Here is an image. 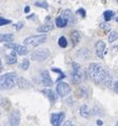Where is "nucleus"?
Masks as SVG:
<instances>
[{"label":"nucleus","instance_id":"f257e3e1","mask_svg":"<svg viewBox=\"0 0 118 126\" xmlns=\"http://www.w3.org/2000/svg\"><path fill=\"white\" fill-rule=\"evenodd\" d=\"M107 75V72L104 70L103 66L99 63L93 62L88 66V77L93 82L96 84H100L104 82V79Z\"/></svg>","mask_w":118,"mask_h":126},{"label":"nucleus","instance_id":"f03ea898","mask_svg":"<svg viewBox=\"0 0 118 126\" xmlns=\"http://www.w3.org/2000/svg\"><path fill=\"white\" fill-rule=\"evenodd\" d=\"M16 73H7L0 76V90H11L16 84Z\"/></svg>","mask_w":118,"mask_h":126},{"label":"nucleus","instance_id":"7ed1b4c3","mask_svg":"<svg viewBox=\"0 0 118 126\" xmlns=\"http://www.w3.org/2000/svg\"><path fill=\"white\" fill-rule=\"evenodd\" d=\"M70 75H71V81L76 84L81 83L83 79H84V74L80 64H78L77 62H72L71 64V71H70Z\"/></svg>","mask_w":118,"mask_h":126},{"label":"nucleus","instance_id":"20e7f679","mask_svg":"<svg viewBox=\"0 0 118 126\" xmlns=\"http://www.w3.org/2000/svg\"><path fill=\"white\" fill-rule=\"evenodd\" d=\"M47 41V35L46 34H38V35H31L24 40V45H30L36 47L41 44H44Z\"/></svg>","mask_w":118,"mask_h":126},{"label":"nucleus","instance_id":"39448f33","mask_svg":"<svg viewBox=\"0 0 118 126\" xmlns=\"http://www.w3.org/2000/svg\"><path fill=\"white\" fill-rule=\"evenodd\" d=\"M49 56H50V50L47 48H42L33 51L32 55H31V59L37 62H42V61H45Z\"/></svg>","mask_w":118,"mask_h":126},{"label":"nucleus","instance_id":"423d86ee","mask_svg":"<svg viewBox=\"0 0 118 126\" xmlns=\"http://www.w3.org/2000/svg\"><path fill=\"white\" fill-rule=\"evenodd\" d=\"M7 48H10L14 51H16L19 56H27L29 53V50L26 47V45H20V44H16V43H7L5 44Z\"/></svg>","mask_w":118,"mask_h":126},{"label":"nucleus","instance_id":"0eeeda50","mask_svg":"<svg viewBox=\"0 0 118 126\" xmlns=\"http://www.w3.org/2000/svg\"><path fill=\"white\" fill-rule=\"evenodd\" d=\"M70 87L69 84L66 83V82H62V81H59L58 84H57V93L60 95L61 97H65L67 96L68 94L70 93Z\"/></svg>","mask_w":118,"mask_h":126},{"label":"nucleus","instance_id":"6e6552de","mask_svg":"<svg viewBox=\"0 0 118 126\" xmlns=\"http://www.w3.org/2000/svg\"><path fill=\"white\" fill-rule=\"evenodd\" d=\"M65 120V113L64 112H57L52 113L50 115V122L52 126H61L62 123Z\"/></svg>","mask_w":118,"mask_h":126},{"label":"nucleus","instance_id":"1a4fd4ad","mask_svg":"<svg viewBox=\"0 0 118 126\" xmlns=\"http://www.w3.org/2000/svg\"><path fill=\"white\" fill-rule=\"evenodd\" d=\"M9 122H10V126H18L20 123V112L18 110H15L11 113L10 119H9Z\"/></svg>","mask_w":118,"mask_h":126},{"label":"nucleus","instance_id":"9d476101","mask_svg":"<svg viewBox=\"0 0 118 126\" xmlns=\"http://www.w3.org/2000/svg\"><path fill=\"white\" fill-rule=\"evenodd\" d=\"M41 76H42V83L44 84L45 87H47V88L52 87L53 81H52L51 77H50V74H49L48 71H43L42 74H41Z\"/></svg>","mask_w":118,"mask_h":126},{"label":"nucleus","instance_id":"9b49d317","mask_svg":"<svg viewBox=\"0 0 118 126\" xmlns=\"http://www.w3.org/2000/svg\"><path fill=\"white\" fill-rule=\"evenodd\" d=\"M96 55H97L99 58L102 59L104 57V50H105V43L103 41H98L97 43H96Z\"/></svg>","mask_w":118,"mask_h":126},{"label":"nucleus","instance_id":"f8f14e48","mask_svg":"<svg viewBox=\"0 0 118 126\" xmlns=\"http://www.w3.org/2000/svg\"><path fill=\"white\" fill-rule=\"evenodd\" d=\"M63 18H65L67 21H68V24H73V23H76V18H74V15H73V13L71 12L70 10H65V11H63V13H62V15H61Z\"/></svg>","mask_w":118,"mask_h":126},{"label":"nucleus","instance_id":"ddd939ff","mask_svg":"<svg viewBox=\"0 0 118 126\" xmlns=\"http://www.w3.org/2000/svg\"><path fill=\"white\" fill-rule=\"evenodd\" d=\"M17 55L18 53L16 51H11L9 55L5 56V62H7V64L9 65H13L15 63L17 62Z\"/></svg>","mask_w":118,"mask_h":126},{"label":"nucleus","instance_id":"4468645a","mask_svg":"<svg viewBox=\"0 0 118 126\" xmlns=\"http://www.w3.org/2000/svg\"><path fill=\"white\" fill-rule=\"evenodd\" d=\"M16 84L18 86L19 89H29L30 86H31L29 81L24 77H18L17 80H16Z\"/></svg>","mask_w":118,"mask_h":126},{"label":"nucleus","instance_id":"2eb2a0df","mask_svg":"<svg viewBox=\"0 0 118 126\" xmlns=\"http://www.w3.org/2000/svg\"><path fill=\"white\" fill-rule=\"evenodd\" d=\"M41 92L44 94L46 97H48V98L50 99V102H51L52 104H53V103L55 102V99H57V94H55L53 91L50 90V89H43Z\"/></svg>","mask_w":118,"mask_h":126},{"label":"nucleus","instance_id":"dca6fc26","mask_svg":"<svg viewBox=\"0 0 118 126\" xmlns=\"http://www.w3.org/2000/svg\"><path fill=\"white\" fill-rule=\"evenodd\" d=\"M14 41V35L12 33L0 34V43H11Z\"/></svg>","mask_w":118,"mask_h":126},{"label":"nucleus","instance_id":"f3484780","mask_svg":"<svg viewBox=\"0 0 118 126\" xmlns=\"http://www.w3.org/2000/svg\"><path fill=\"white\" fill-rule=\"evenodd\" d=\"M70 39L71 42H72V46H76L78 43L80 42V39H81V34L78 30H73L70 34Z\"/></svg>","mask_w":118,"mask_h":126},{"label":"nucleus","instance_id":"a211bd4d","mask_svg":"<svg viewBox=\"0 0 118 126\" xmlns=\"http://www.w3.org/2000/svg\"><path fill=\"white\" fill-rule=\"evenodd\" d=\"M37 32H41V33H46V32H49V31L53 30V25L52 24H45L43 25V26H39L37 28Z\"/></svg>","mask_w":118,"mask_h":126},{"label":"nucleus","instance_id":"6ab92c4d","mask_svg":"<svg viewBox=\"0 0 118 126\" xmlns=\"http://www.w3.org/2000/svg\"><path fill=\"white\" fill-rule=\"evenodd\" d=\"M80 114H81L82 118L88 119L91 116V110H89L87 105H82L81 108H80Z\"/></svg>","mask_w":118,"mask_h":126},{"label":"nucleus","instance_id":"aec40b11","mask_svg":"<svg viewBox=\"0 0 118 126\" xmlns=\"http://www.w3.org/2000/svg\"><path fill=\"white\" fill-rule=\"evenodd\" d=\"M55 25H57V27H59V28H65L68 25V21L62 16H59V17H57V19H55Z\"/></svg>","mask_w":118,"mask_h":126},{"label":"nucleus","instance_id":"412c9836","mask_svg":"<svg viewBox=\"0 0 118 126\" xmlns=\"http://www.w3.org/2000/svg\"><path fill=\"white\" fill-rule=\"evenodd\" d=\"M78 56L79 57H82V58H88L89 56H91V53H89V50L88 49H85V48H83V49H80L79 50V52H78Z\"/></svg>","mask_w":118,"mask_h":126},{"label":"nucleus","instance_id":"4be33fe9","mask_svg":"<svg viewBox=\"0 0 118 126\" xmlns=\"http://www.w3.org/2000/svg\"><path fill=\"white\" fill-rule=\"evenodd\" d=\"M117 39H118V32H116V31H112V32L108 34V42L110 43L115 42Z\"/></svg>","mask_w":118,"mask_h":126},{"label":"nucleus","instance_id":"5701e85b","mask_svg":"<svg viewBox=\"0 0 118 126\" xmlns=\"http://www.w3.org/2000/svg\"><path fill=\"white\" fill-rule=\"evenodd\" d=\"M29 66H30V61H29V59H24L19 67L21 68V70H24V71H27L28 68H29Z\"/></svg>","mask_w":118,"mask_h":126},{"label":"nucleus","instance_id":"b1692460","mask_svg":"<svg viewBox=\"0 0 118 126\" xmlns=\"http://www.w3.org/2000/svg\"><path fill=\"white\" fill-rule=\"evenodd\" d=\"M0 106H2V107H3V108L8 109L9 107L11 106L10 100H9L8 98H0Z\"/></svg>","mask_w":118,"mask_h":126},{"label":"nucleus","instance_id":"393cba45","mask_svg":"<svg viewBox=\"0 0 118 126\" xmlns=\"http://www.w3.org/2000/svg\"><path fill=\"white\" fill-rule=\"evenodd\" d=\"M114 16V12L113 11H105L104 13H103V17H104V19L105 21H108L110 19H112V17Z\"/></svg>","mask_w":118,"mask_h":126},{"label":"nucleus","instance_id":"a878e982","mask_svg":"<svg viewBox=\"0 0 118 126\" xmlns=\"http://www.w3.org/2000/svg\"><path fill=\"white\" fill-rule=\"evenodd\" d=\"M59 46L62 47V48L67 47V40L65 36H61L60 39H59Z\"/></svg>","mask_w":118,"mask_h":126},{"label":"nucleus","instance_id":"bb28decb","mask_svg":"<svg viewBox=\"0 0 118 126\" xmlns=\"http://www.w3.org/2000/svg\"><path fill=\"white\" fill-rule=\"evenodd\" d=\"M100 28L103 31H105V32H108V31L111 30V26L107 23H102V24H100Z\"/></svg>","mask_w":118,"mask_h":126},{"label":"nucleus","instance_id":"cd10ccee","mask_svg":"<svg viewBox=\"0 0 118 126\" xmlns=\"http://www.w3.org/2000/svg\"><path fill=\"white\" fill-rule=\"evenodd\" d=\"M106 87H111V83H112V77H111V75L107 73L106 75V77H105V79H104V82H103Z\"/></svg>","mask_w":118,"mask_h":126},{"label":"nucleus","instance_id":"c85d7f7f","mask_svg":"<svg viewBox=\"0 0 118 126\" xmlns=\"http://www.w3.org/2000/svg\"><path fill=\"white\" fill-rule=\"evenodd\" d=\"M9 24H11L10 19H5V18H3V17H0V27L5 26V25H9Z\"/></svg>","mask_w":118,"mask_h":126},{"label":"nucleus","instance_id":"c756f323","mask_svg":"<svg viewBox=\"0 0 118 126\" xmlns=\"http://www.w3.org/2000/svg\"><path fill=\"white\" fill-rule=\"evenodd\" d=\"M35 5L36 7H39V8H43V9H48V3L47 2H35Z\"/></svg>","mask_w":118,"mask_h":126},{"label":"nucleus","instance_id":"7c9ffc66","mask_svg":"<svg viewBox=\"0 0 118 126\" xmlns=\"http://www.w3.org/2000/svg\"><path fill=\"white\" fill-rule=\"evenodd\" d=\"M77 14H80L82 17H85L86 16V12H85L84 9H79V10L77 11Z\"/></svg>","mask_w":118,"mask_h":126},{"label":"nucleus","instance_id":"2f4dec72","mask_svg":"<svg viewBox=\"0 0 118 126\" xmlns=\"http://www.w3.org/2000/svg\"><path fill=\"white\" fill-rule=\"evenodd\" d=\"M15 27H16V30L19 31L21 28L24 27V23H23V21H19V23H17L16 25H15Z\"/></svg>","mask_w":118,"mask_h":126},{"label":"nucleus","instance_id":"473e14b6","mask_svg":"<svg viewBox=\"0 0 118 126\" xmlns=\"http://www.w3.org/2000/svg\"><path fill=\"white\" fill-rule=\"evenodd\" d=\"M51 70H52V72H55V73H59V74H62V73H63V72H62L61 70H59V68H57V67H52Z\"/></svg>","mask_w":118,"mask_h":126},{"label":"nucleus","instance_id":"72a5a7b5","mask_svg":"<svg viewBox=\"0 0 118 126\" xmlns=\"http://www.w3.org/2000/svg\"><path fill=\"white\" fill-rule=\"evenodd\" d=\"M63 126H72V123H71L70 121H66L63 124Z\"/></svg>","mask_w":118,"mask_h":126},{"label":"nucleus","instance_id":"f704fd0d","mask_svg":"<svg viewBox=\"0 0 118 126\" xmlns=\"http://www.w3.org/2000/svg\"><path fill=\"white\" fill-rule=\"evenodd\" d=\"M35 16H36L35 14H32V15H29V16H27V18H28V19H31V18L34 19V17H35Z\"/></svg>","mask_w":118,"mask_h":126},{"label":"nucleus","instance_id":"c9c22d12","mask_svg":"<svg viewBox=\"0 0 118 126\" xmlns=\"http://www.w3.org/2000/svg\"><path fill=\"white\" fill-rule=\"evenodd\" d=\"M114 89H115V91H116V92L118 93V81L116 83H115V86H114Z\"/></svg>","mask_w":118,"mask_h":126},{"label":"nucleus","instance_id":"e433bc0d","mask_svg":"<svg viewBox=\"0 0 118 126\" xmlns=\"http://www.w3.org/2000/svg\"><path fill=\"white\" fill-rule=\"evenodd\" d=\"M24 12H26V13H29V12H30V7H28V5H27V7L24 8Z\"/></svg>","mask_w":118,"mask_h":126},{"label":"nucleus","instance_id":"4c0bfd02","mask_svg":"<svg viewBox=\"0 0 118 126\" xmlns=\"http://www.w3.org/2000/svg\"><path fill=\"white\" fill-rule=\"evenodd\" d=\"M102 124H103V122H102V121H101V120H98V121H97V125H99V126H101Z\"/></svg>","mask_w":118,"mask_h":126},{"label":"nucleus","instance_id":"58836bf2","mask_svg":"<svg viewBox=\"0 0 118 126\" xmlns=\"http://www.w3.org/2000/svg\"><path fill=\"white\" fill-rule=\"evenodd\" d=\"M2 70H3V66H2V63H1V60H0V73L2 72Z\"/></svg>","mask_w":118,"mask_h":126},{"label":"nucleus","instance_id":"ea45409f","mask_svg":"<svg viewBox=\"0 0 118 126\" xmlns=\"http://www.w3.org/2000/svg\"><path fill=\"white\" fill-rule=\"evenodd\" d=\"M116 126H118V121H117V122H116Z\"/></svg>","mask_w":118,"mask_h":126},{"label":"nucleus","instance_id":"a19ab883","mask_svg":"<svg viewBox=\"0 0 118 126\" xmlns=\"http://www.w3.org/2000/svg\"><path fill=\"white\" fill-rule=\"evenodd\" d=\"M116 21H117V23H118V17H117V18H116Z\"/></svg>","mask_w":118,"mask_h":126},{"label":"nucleus","instance_id":"79ce46f5","mask_svg":"<svg viewBox=\"0 0 118 126\" xmlns=\"http://www.w3.org/2000/svg\"><path fill=\"white\" fill-rule=\"evenodd\" d=\"M0 115H1V112H0Z\"/></svg>","mask_w":118,"mask_h":126},{"label":"nucleus","instance_id":"37998d69","mask_svg":"<svg viewBox=\"0 0 118 126\" xmlns=\"http://www.w3.org/2000/svg\"><path fill=\"white\" fill-rule=\"evenodd\" d=\"M72 126H74V125H72Z\"/></svg>","mask_w":118,"mask_h":126}]
</instances>
